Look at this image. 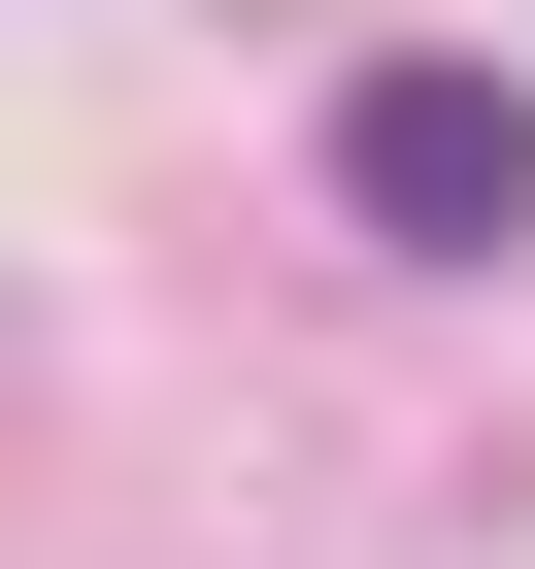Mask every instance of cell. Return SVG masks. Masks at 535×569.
<instances>
[{"label": "cell", "instance_id": "6da1fadb", "mask_svg": "<svg viewBox=\"0 0 535 569\" xmlns=\"http://www.w3.org/2000/svg\"><path fill=\"white\" fill-rule=\"evenodd\" d=\"M335 201H369L402 268H502V234H535V101H502V68H335Z\"/></svg>", "mask_w": 535, "mask_h": 569}]
</instances>
